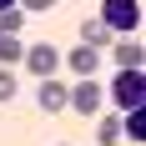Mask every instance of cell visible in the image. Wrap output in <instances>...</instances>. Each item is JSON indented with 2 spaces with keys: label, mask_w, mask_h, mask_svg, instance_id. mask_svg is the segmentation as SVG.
I'll use <instances>...</instances> for the list:
<instances>
[{
  "label": "cell",
  "mask_w": 146,
  "mask_h": 146,
  "mask_svg": "<svg viewBox=\"0 0 146 146\" xmlns=\"http://www.w3.org/2000/svg\"><path fill=\"white\" fill-rule=\"evenodd\" d=\"M35 106H40L45 116H50V111H66V86H60V81H50V76H45L40 86H35Z\"/></svg>",
  "instance_id": "cell-5"
},
{
  "label": "cell",
  "mask_w": 146,
  "mask_h": 146,
  "mask_svg": "<svg viewBox=\"0 0 146 146\" xmlns=\"http://www.w3.org/2000/svg\"><path fill=\"white\" fill-rule=\"evenodd\" d=\"M111 60H116L121 71H141V45H136L131 35H121V40L111 45Z\"/></svg>",
  "instance_id": "cell-6"
},
{
  "label": "cell",
  "mask_w": 146,
  "mask_h": 146,
  "mask_svg": "<svg viewBox=\"0 0 146 146\" xmlns=\"http://www.w3.org/2000/svg\"><path fill=\"white\" fill-rule=\"evenodd\" d=\"M66 106H76L81 116L101 111V86H96L91 76H81V86H66Z\"/></svg>",
  "instance_id": "cell-3"
},
{
  "label": "cell",
  "mask_w": 146,
  "mask_h": 146,
  "mask_svg": "<svg viewBox=\"0 0 146 146\" xmlns=\"http://www.w3.org/2000/svg\"><path fill=\"white\" fill-rule=\"evenodd\" d=\"M20 60L30 66V76H40V81H45V76H56V66H60V50L40 40V45H25V56H20Z\"/></svg>",
  "instance_id": "cell-4"
},
{
  "label": "cell",
  "mask_w": 146,
  "mask_h": 146,
  "mask_svg": "<svg viewBox=\"0 0 146 146\" xmlns=\"http://www.w3.org/2000/svg\"><path fill=\"white\" fill-rule=\"evenodd\" d=\"M15 91H20V86H15V71L0 66V101H15Z\"/></svg>",
  "instance_id": "cell-12"
},
{
  "label": "cell",
  "mask_w": 146,
  "mask_h": 146,
  "mask_svg": "<svg viewBox=\"0 0 146 146\" xmlns=\"http://www.w3.org/2000/svg\"><path fill=\"white\" fill-rule=\"evenodd\" d=\"M141 96H146V76H141V71H121L116 81H111V101H116L121 111L141 106Z\"/></svg>",
  "instance_id": "cell-2"
},
{
  "label": "cell",
  "mask_w": 146,
  "mask_h": 146,
  "mask_svg": "<svg viewBox=\"0 0 146 146\" xmlns=\"http://www.w3.org/2000/svg\"><path fill=\"white\" fill-rule=\"evenodd\" d=\"M111 40V25H106L101 15H96V20H86V25H81V45H106Z\"/></svg>",
  "instance_id": "cell-8"
},
{
  "label": "cell",
  "mask_w": 146,
  "mask_h": 146,
  "mask_svg": "<svg viewBox=\"0 0 146 146\" xmlns=\"http://www.w3.org/2000/svg\"><path fill=\"white\" fill-rule=\"evenodd\" d=\"M20 56H25V45H20V35H0V66H15Z\"/></svg>",
  "instance_id": "cell-10"
},
{
  "label": "cell",
  "mask_w": 146,
  "mask_h": 146,
  "mask_svg": "<svg viewBox=\"0 0 146 146\" xmlns=\"http://www.w3.org/2000/svg\"><path fill=\"white\" fill-rule=\"evenodd\" d=\"M10 5H15V0H0V10H10Z\"/></svg>",
  "instance_id": "cell-14"
},
{
  "label": "cell",
  "mask_w": 146,
  "mask_h": 146,
  "mask_svg": "<svg viewBox=\"0 0 146 146\" xmlns=\"http://www.w3.org/2000/svg\"><path fill=\"white\" fill-rule=\"evenodd\" d=\"M96 141H101V146H116L121 141V116H101V121H96Z\"/></svg>",
  "instance_id": "cell-9"
},
{
  "label": "cell",
  "mask_w": 146,
  "mask_h": 146,
  "mask_svg": "<svg viewBox=\"0 0 146 146\" xmlns=\"http://www.w3.org/2000/svg\"><path fill=\"white\" fill-rule=\"evenodd\" d=\"M20 25H25V10H20V5L0 10V35H20Z\"/></svg>",
  "instance_id": "cell-11"
},
{
  "label": "cell",
  "mask_w": 146,
  "mask_h": 146,
  "mask_svg": "<svg viewBox=\"0 0 146 146\" xmlns=\"http://www.w3.org/2000/svg\"><path fill=\"white\" fill-rule=\"evenodd\" d=\"M66 66H71L76 76H96V66H101V50H96V45H76L71 56H66Z\"/></svg>",
  "instance_id": "cell-7"
},
{
  "label": "cell",
  "mask_w": 146,
  "mask_h": 146,
  "mask_svg": "<svg viewBox=\"0 0 146 146\" xmlns=\"http://www.w3.org/2000/svg\"><path fill=\"white\" fill-rule=\"evenodd\" d=\"M101 20L111 25V35H131V30L141 25V5H136V0H106Z\"/></svg>",
  "instance_id": "cell-1"
},
{
  "label": "cell",
  "mask_w": 146,
  "mask_h": 146,
  "mask_svg": "<svg viewBox=\"0 0 146 146\" xmlns=\"http://www.w3.org/2000/svg\"><path fill=\"white\" fill-rule=\"evenodd\" d=\"M15 5H20V10H50L56 0H15Z\"/></svg>",
  "instance_id": "cell-13"
}]
</instances>
